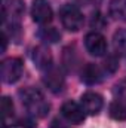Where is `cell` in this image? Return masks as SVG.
Masks as SVG:
<instances>
[{
    "instance_id": "2e32d148",
    "label": "cell",
    "mask_w": 126,
    "mask_h": 128,
    "mask_svg": "<svg viewBox=\"0 0 126 128\" xmlns=\"http://www.w3.org/2000/svg\"><path fill=\"white\" fill-rule=\"evenodd\" d=\"M119 67V63H117V58L116 57H107V60L104 61V70L107 73H114Z\"/></svg>"
},
{
    "instance_id": "ba28073f",
    "label": "cell",
    "mask_w": 126,
    "mask_h": 128,
    "mask_svg": "<svg viewBox=\"0 0 126 128\" xmlns=\"http://www.w3.org/2000/svg\"><path fill=\"white\" fill-rule=\"evenodd\" d=\"M43 84L49 88V91H52V92L57 94V92H61L63 91L65 80H64L63 73L58 68L51 67L49 70H46V73L43 76Z\"/></svg>"
},
{
    "instance_id": "9a60e30c",
    "label": "cell",
    "mask_w": 126,
    "mask_h": 128,
    "mask_svg": "<svg viewBox=\"0 0 126 128\" xmlns=\"http://www.w3.org/2000/svg\"><path fill=\"white\" fill-rule=\"evenodd\" d=\"M1 116H3V122L13 116V103L9 97H3L1 98Z\"/></svg>"
},
{
    "instance_id": "5bb4252c",
    "label": "cell",
    "mask_w": 126,
    "mask_h": 128,
    "mask_svg": "<svg viewBox=\"0 0 126 128\" xmlns=\"http://www.w3.org/2000/svg\"><path fill=\"white\" fill-rule=\"evenodd\" d=\"M113 42H114L116 51H117L120 55L126 57V30H119V32L114 34Z\"/></svg>"
},
{
    "instance_id": "e0dca14e",
    "label": "cell",
    "mask_w": 126,
    "mask_h": 128,
    "mask_svg": "<svg viewBox=\"0 0 126 128\" xmlns=\"http://www.w3.org/2000/svg\"><path fill=\"white\" fill-rule=\"evenodd\" d=\"M13 128H36V124L31 119H21L13 125Z\"/></svg>"
},
{
    "instance_id": "3957f363",
    "label": "cell",
    "mask_w": 126,
    "mask_h": 128,
    "mask_svg": "<svg viewBox=\"0 0 126 128\" xmlns=\"http://www.w3.org/2000/svg\"><path fill=\"white\" fill-rule=\"evenodd\" d=\"M0 74H1V80L4 84H15L16 80H19L21 74H22V63L19 58H6L1 61L0 67Z\"/></svg>"
},
{
    "instance_id": "8992f818",
    "label": "cell",
    "mask_w": 126,
    "mask_h": 128,
    "mask_svg": "<svg viewBox=\"0 0 126 128\" xmlns=\"http://www.w3.org/2000/svg\"><path fill=\"white\" fill-rule=\"evenodd\" d=\"M61 115L70 122V124H82L85 121V110L82 104H77L76 101H65L61 107Z\"/></svg>"
},
{
    "instance_id": "7a4b0ae2",
    "label": "cell",
    "mask_w": 126,
    "mask_h": 128,
    "mask_svg": "<svg viewBox=\"0 0 126 128\" xmlns=\"http://www.w3.org/2000/svg\"><path fill=\"white\" fill-rule=\"evenodd\" d=\"M60 18L64 28L68 32H79L83 26V15L74 4H64L60 10Z\"/></svg>"
},
{
    "instance_id": "6da1fadb",
    "label": "cell",
    "mask_w": 126,
    "mask_h": 128,
    "mask_svg": "<svg viewBox=\"0 0 126 128\" xmlns=\"http://www.w3.org/2000/svg\"><path fill=\"white\" fill-rule=\"evenodd\" d=\"M19 96L22 98V104L25 106L27 112L34 116V118H45L49 112V103L45 100L43 94L36 90V88H25L24 91L19 92Z\"/></svg>"
},
{
    "instance_id": "52a82bcc",
    "label": "cell",
    "mask_w": 126,
    "mask_h": 128,
    "mask_svg": "<svg viewBox=\"0 0 126 128\" xmlns=\"http://www.w3.org/2000/svg\"><path fill=\"white\" fill-rule=\"evenodd\" d=\"M80 104L85 110V113L88 115H98L104 106V101H102V97L96 92H92V91H88L85 92L82 98H80Z\"/></svg>"
},
{
    "instance_id": "30bf717a",
    "label": "cell",
    "mask_w": 126,
    "mask_h": 128,
    "mask_svg": "<svg viewBox=\"0 0 126 128\" xmlns=\"http://www.w3.org/2000/svg\"><path fill=\"white\" fill-rule=\"evenodd\" d=\"M102 79V72L98 66L92 63H88L83 68H82V80L88 85H95L99 84Z\"/></svg>"
},
{
    "instance_id": "9c48e42d",
    "label": "cell",
    "mask_w": 126,
    "mask_h": 128,
    "mask_svg": "<svg viewBox=\"0 0 126 128\" xmlns=\"http://www.w3.org/2000/svg\"><path fill=\"white\" fill-rule=\"evenodd\" d=\"M31 57H33V61L36 64V67L40 68V70L46 72V70H49L52 67V54H51L49 48L45 46V45L36 46L33 49Z\"/></svg>"
},
{
    "instance_id": "5b68a950",
    "label": "cell",
    "mask_w": 126,
    "mask_h": 128,
    "mask_svg": "<svg viewBox=\"0 0 126 128\" xmlns=\"http://www.w3.org/2000/svg\"><path fill=\"white\" fill-rule=\"evenodd\" d=\"M31 16L33 20L40 26L49 24L52 21V18H54V12H52V8H51L49 2H46V0H34L31 4Z\"/></svg>"
},
{
    "instance_id": "8fae6325",
    "label": "cell",
    "mask_w": 126,
    "mask_h": 128,
    "mask_svg": "<svg viewBox=\"0 0 126 128\" xmlns=\"http://www.w3.org/2000/svg\"><path fill=\"white\" fill-rule=\"evenodd\" d=\"M110 14L116 20H126V0H111Z\"/></svg>"
},
{
    "instance_id": "4fadbf2b",
    "label": "cell",
    "mask_w": 126,
    "mask_h": 128,
    "mask_svg": "<svg viewBox=\"0 0 126 128\" xmlns=\"http://www.w3.org/2000/svg\"><path fill=\"white\" fill-rule=\"evenodd\" d=\"M110 116L116 121H125L126 119V107L120 103V101H114L110 104Z\"/></svg>"
},
{
    "instance_id": "7c38bea8",
    "label": "cell",
    "mask_w": 126,
    "mask_h": 128,
    "mask_svg": "<svg viewBox=\"0 0 126 128\" xmlns=\"http://www.w3.org/2000/svg\"><path fill=\"white\" fill-rule=\"evenodd\" d=\"M39 37L46 43H55V42H58L61 39V34L54 27H45V28H42L39 32Z\"/></svg>"
},
{
    "instance_id": "ac0fdd59",
    "label": "cell",
    "mask_w": 126,
    "mask_h": 128,
    "mask_svg": "<svg viewBox=\"0 0 126 128\" xmlns=\"http://www.w3.org/2000/svg\"><path fill=\"white\" fill-rule=\"evenodd\" d=\"M3 128H13V127H7V125H6V122H3Z\"/></svg>"
},
{
    "instance_id": "277c9868",
    "label": "cell",
    "mask_w": 126,
    "mask_h": 128,
    "mask_svg": "<svg viewBox=\"0 0 126 128\" xmlns=\"http://www.w3.org/2000/svg\"><path fill=\"white\" fill-rule=\"evenodd\" d=\"M85 48L94 57H102L107 52V39L98 32H91L85 37Z\"/></svg>"
}]
</instances>
